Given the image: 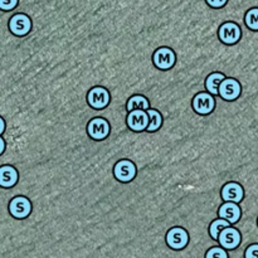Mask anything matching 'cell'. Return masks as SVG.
<instances>
[{
    "label": "cell",
    "mask_w": 258,
    "mask_h": 258,
    "mask_svg": "<svg viewBox=\"0 0 258 258\" xmlns=\"http://www.w3.org/2000/svg\"><path fill=\"white\" fill-rule=\"evenodd\" d=\"M110 123L106 118L102 117H95L88 122L87 125V133L91 139L96 141L105 140L108 135H110Z\"/></svg>",
    "instance_id": "1"
},
{
    "label": "cell",
    "mask_w": 258,
    "mask_h": 258,
    "mask_svg": "<svg viewBox=\"0 0 258 258\" xmlns=\"http://www.w3.org/2000/svg\"><path fill=\"white\" fill-rule=\"evenodd\" d=\"M87 101L92 108H95V110H102V108L107 107L108 103H110V92L105 87L96 86V87L91 88L90 92H88Z\"/></svg>",
    "instance_id": "2"
},
{
    "label": "cell",
    "mask_w": 258,
    "mask_h": 258,
    "mask_svg": "<svg viewBox=\"0 0 258 258\" xmlns=\"http://www.w3.org/2000/svg\"><path fill=\"white\" fill-rule=\"evenodd\" d=\"M242 30L237 23L227 22L221 25L218 30V37L224 44H236L241 39Z\"/></svg>",
    "instance_id": "3"
},
{
    "label": "cell",
    "mask_w": 258,
    "mask_h": 258,
    "mask_svg": "<svg viewBox=\"0 0 258 258\" xmlns=\"http://www.w3.org/2000/svg\"><path fill=\"white\" fill-rule=\"evenodd\" d=\"M176 55L173 49L168 47H161L155 50L153 55V62L159 70L161 71H168L175 64Z\"/></svg>",
    "instance_id": "4"
},
{
    "label": "cell",
    "mask_w": 258,
    "mask_h": 258,
    "mask_svg": "<svg viewBox=\"0 0 258 258\" xmlns=\"http://www.w3.org/2000/svg\"><path fill=\"white\" fill-rule=\"evenodd\" d=\"M136 165L130 160H120L116 163L115 168H113V174L115 178L121 183H130L134 180L136 176Z\"/></svg>",
    "instance_id": "5"
},
{
    "label": "cell",
    "mask_w": 258,
    "mask_h": 258,
    "mask_svg": "<svg viewBox=\"0 0 258 258\" xmlns=\"http://www.w3.org/2000/svg\"><path fill=\"white\" fill-rule=\"evenodd\" d=\"M193 110L199 115H209L216 107V100L212 93L201 92L193 98Z\"/></svg>",
    "instance_id": "6"
},
{
    "label": "cell",
    "mask_w": 258,
    "mask_h": 258,
    "mask_svg": "<svg viewBox=\"0 0 258 258\" xmlns=\"http://www.w3.org/2000/svg\"><path fill=\"white\" fill-rule=\"evenodd\" d=\"M9 212L14 218L24 219L32 212V204L25 197H15L9 203Z\"/></svg>",
    "instance_id": "7"
},
{
    "label": "cell",
    "mask_w": 258,
    "mask_h": 258,
    "mask_svg": "<svg viewBox=\"0 0 258 258\" xmlns=\"http://www.w3.org/2000/svg\"><path fill=\"white\" fill-rule=\"evenodd\" d=\"M166 242H168L170 248L179 251V249H183L188 244L189 234L181 227H174L166 234Z\"/></svg>",
    "instance_id": "8"
},
{
    "label": "cell",
    "mask_w": 258,
    "mask_h": 258,
    "mask_svg": "<svg viewBox=\"0 0 258 258\" xmlns=\"http://www.w3.org/2000/svg\"><path fill=\"white\" fill-rule=\"evenodd\" d=\"M241 83L234 78H224L219 86V95L226 101H234L241 95Z\"/></svg>",
    "instance_id": "9"
},
{
    "label": "cell",
    "mask_w": 258,
    "mask_h": 258,
    "mask_svg": "<svg viewBox=\"0 0 258 258\" xmlns=\"http://www.w3.org/2000/svg\"><path fill=\"white\" fill-rule=\"evenodd\" d=\"M149 118L148 112H145V110H134L130 111L127 116V126L130 127V130L135 131V133H140L148 128L149 126Z\"/></svg>",
    "instance_id": "10"
},
{
    "label": "cell",
    "mask_w": 258,
    "mask_h": 258,
    "mask_svg": "<svg viewBox=\"0 0 258 258\" xmlns=\"http://www.w3.org/2000/svg\"><path fill=\"white\" fill-rule=\"evenodd\" d=\"M32 28V20L25 14H15L14 17L10 18L9 20V29L10 32L18 37L28 34Z\"/></svg>",
    "instance_id": "11"
},
{
    "label": "cell",
    "mask_w": 258,
    "mask_h": 258,
    "mask_svg": "<svg viewBox=\"0 0 258 258\" xmlns=\"http://www.w3.org/2000/svg\"><path fill=\"white\" fill-rule=\"evenodd\" d=\"M218 242L223 248L234 249L241 243V233H239L238 229L229 226L219 233Z\"/></svg>",
    "instance_id": "12"
},
{
    "label": "cell",
    "mask_w": 258,
    "mask_h": 258,
    "mask_svg": "<svg viewBox=\"0 0 258 258\" xmlns=\"http://www.w3.org/2000/svg\"><path fill=\"white\" fill-rule=\"evenodd\" d=\"M222 199L224 202H234V203H239L243 199L244 191L241 184L238 183H227L226 185L222 188L221 190Z\"/></svg>",
    "instance_id": "13"
},
{
    "label": "cell",
    "mask_w": 258,
    "mask_h": 258,
    "mask_svg": "<svg viewBox=\"0 0 258 258\" xmlns=\"http://www.w3.org/2000/svg\"><path fill=\"white\" fill-rule=\"evenodd\" d=\"M218 213L219 218L227 219L228 222H231V224L237 223L241 218V208L234 202H226L224 204H222Z\"/></svg>",
    "instance_id": "14"
},
{
    "label": "cell",
    "mask_w": 258,
    "mask_h": 258,
    "mask_svg": "<svg viewBox=\"0 0 258 258\" xmlns=\"http://www.w3.org/2000/svg\"><path fill=\"white\" fill-rule=\"evenodd\" d=\"M18 181V171L14 166L4 165L0 168V186L12 188Z\"/></svg>",
    "instance_id": "15"
},
{
    "label": "cell",
    "mask_w": 258,
    "mask_h": 258,
    "mask_svg": "<svg viewBox=\"0 0 258 258\" xmlns=\"http://www.w3.org/2000/svg\"><path fill=\"white\" fill-rule=\"evenodd\" d=\"M224 78H226L224 73L216 72L209 75L206 81V87L208 92L212 93V95H219V86H221V82Z\"/></svg>",
    "instance_id": "16"
},
{
    "label": "cell",
    "mask_w": 258,
    "mask_h": 258,
    "mask_svg": "<svg viewBox=\"0 0 258 258\" xmlns=\"http://www.w3.org/2000/svg\"><path fill=\"white\" fill-rule=\"evenodd\" d=\"M127 111L134 110H145L148 111L150 108V102H149L148 98L145 96H141V95H135L127 101V106H126Z\"/></svg>",
    "instance_id": "17"
},
{
    "label": "cell",
    "mask_w": 258,
    "mask_h": 258,
    "mask_svg": "<svg viewBox=\"0 0 258 258\" xmlns=\"http://www.w3.org/2000/svg\"><path fill=\"white\" fill-rule=\"evenodd\" d=\"M146 112H148L149 118H150V121H149V126L146 130H148L149 133H155V131H158L159 128H160L161 123H163L161 113L159 112L158 110H154V108H149Z\"/></svg>",
    "instance_id": "18"
},
{
    "label": "cell",
    "mask_w": 258,
    "mask_h": 258,
    "mask_svg": "<svg viewBox=\"0 0 258 258\" xmlns=\"http://www.w3.org/2000/svg\"><path fill=\"white\" fill-rule=\"evenodd\" d=\"M229 226H231V222H228L224 218H219V219H216V221H213V223H212L211 227H209V233H211L212 238L218 241L219 233H221L224 228H227V227Z\"/></svg>",
    "instance_id": "19"
},
{
    "label": "cell",
    "mask_w": 258,
    "mask_h": 258,
    "mask_svg": "<svg viewBox=\"0 0 258 258\" xmlns=\"http://www.w3.org/2000/svg\"><path fill=\"white\" fill-rule=\"evenodd\" d=\"M244 22L251 30H258V8H253L247 12Z\"/></svg>",
    "instance_id": "20"
},
{
    "label": "cell",
    "mask_w": 258,
    "mask_h": 258,
    "mask_svg": "<svg viewBox=\"0 0 258 258\" xmlns=\"http://www.w3.org/2000/svg\"><path fill=\"white\" fill-rule=\"evenodd\" d=\"M206 257L207 258H213V257L227 258L228 257V254H227V252L224 251L223 248H221V247H213V248H211L208 252H207Z\"/></svg>",
    "instance_id": "21"
},
{
    "label": "cell",
    "mask_w": 258,
    "mask_h": 258,
    "mask_svg": "<svg viewBox=\"0 0 258 258\" xmlns=\"http://www.w3.org/2000/svg\"><path fill=\"white\" fill-rule=\"evenodd\" d=\"M18 5V0H0V9L2 10H13Z\"/></svg>",
    "instance_id": "22"
},
{
    "label": "cell",
    "mask_w": 258,
    "mask_h": 258,
    "mask_svg": "<svg viewBox=\"0 0 258 258\" xmlns=\"http://www.w3.org/2000/svg\"><path fill=\"white\" fill-rule=\"evenodd\" d=\"M246 258H258V244H252L244 252Z\"/></svg>",
    "instance_id": "23"
},
{
    "label": "cell",
    "mask_w": 258,
    "mask_h": 258,
    "mask_svg": "<svg viewBox=\"0 0 258 258\" xmlns=\"http://www.w3.org/2000/svg\"><path fill=\"white\" fill-rule=\"evenodd\" d=\"M207 3H208L212 8H222L226 5L227 0H207Z\"/></svg>",
    "instance_id": "24"
},
{
    "label": "cell",
    "mask_w": 258,
    "mask_h": 258,
    "mask_svg": "<svg viewBox=\"0 0 258 258\" xmlns=\"http://www.w3.org/2000/svg\"><path fill=\"white\" fill-rule=\"evenodd\" d=\"M4 150H5V141H4V139L0 136V155L4 153Z\"/></svg>",
    "instance_id": "25"
},
{
    "label": "cell",
    "mask_w": 258,
    "mask_h": 258,
    "mask_svg": "<svg viewBox=\"0 0 258 258\" xmlns=\"http://www.w3.org/2000/svg\"><path fill=\"white\" fill-rule=\"evenodd\" d=\"M4 130H5V122H4V120H3V118L0 117V135H2V134L4 133Z\"/></svg>",
    "instance_id": "26"
}]
</instances>
